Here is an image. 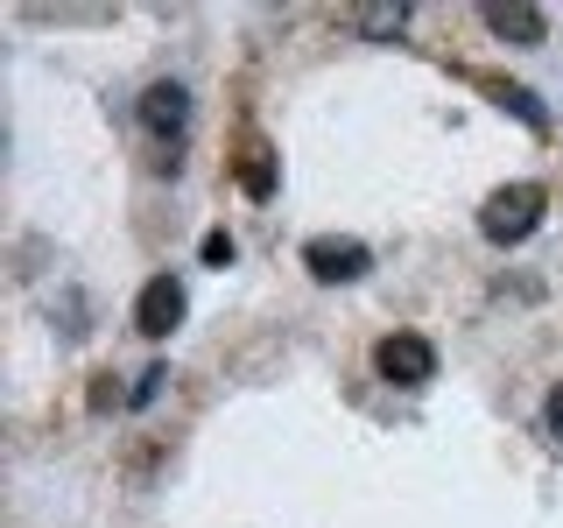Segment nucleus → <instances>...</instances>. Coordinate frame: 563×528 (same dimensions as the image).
I'll list each match as a JSON object with an SVG mask.
<instances>
[{"mask_svg":"<svg viewBox=\"0 0 563 528\" xmlns=\"http://www.w3.org/2000/svg\"><path fill=\"white\" fill-rule=\"evenodd\" d=\"M542 211H550V190H542V184H500V190L479 205V233H486L493 246H521V240L542 226Z\"/></svg>","mask_w":563,"mask_h":528,"instance_id":"f257e3e1","label":"nucleus"},{"mask_svg":"<svg viewBox=\"0 0 563 528\" xmlns=\"http://www.w3.org/2000/svg\"><path fill=\"white\" fill-rule=\"evenodd\" d=\"M374 366H380V381H395V387H430L437 381V345L422 339V331H387L374 345Z\"/></svg>","mask_w":563,"mask_h":528,"instance_id":"f03ea898","label":"nucleus"},{"mask_svg":"<svg viewBox=\"0 0 563 528\" xmlns=\"http://www.w3.org/2000/svg\"><path fill=\"white\" fill-rule=\"evenodd\" d=\"M184 310H190L184 282H176V275H148L141 296H134V331H141V339H169V331L184 324Z\"/></svg>","mask_w":563,"mask_h":528,"instance_id":"7ed1b4c3","label":"nucleus"},{"mask_svg":"<svg viewBox=\"0 0 563 528\" xmlns=\"http://www.w3.org/2000/svg\"><path fill=\"white\" fill-rule=\"evenodd\" d=\"M303 268H310L317 282H360L366 268H374V254H366L360 240H345V233H317V240L303 246Z\"/></svg>","mask_w":563,"mask_h":528,"instance_id":"20e7f679","label":"nucleus"},{"mask_svg":"<svg viewBox=\"0 0 563 528\" xmlns=\"http://www.w3.org/2000/svg\"><path fill=\"white\" fill-rule=\"evenodd\" d=\"M141 128H148L155 141H184V128H190V92L176 78H163V85H148V92H141Z\"/></svg>","mask_w":563,"mask_h":528,"instance_id":"39448f33","label":"nucleus"},{"mask_svg":"<svg viewBox=\"0 0 563 528\" xmlns=\"http://www.w3.org/2000/svg\"><path fill=\"white\" fill-rule=\"evenodd\" d=\"M479 14H486V29L500 35V43H515V50H536L542 35H550V14L528 8V0H493V8H479Z\"/></svg>","mask_w":563,"mask_h":528,"instance_id":"423d86ee","label":"nucleus"},{"mask_svg":"<svg viewBox=\"0 0 563 528\" xmlns=\"http://www.w3.org/2000/svg\"><path fill=\"white\" fill-rule=\"evenodd\" d=\"M472 85H479V92H486L493 106H500V113H515L528 134H542V128H550V113H542V99L528 92V85H515V78H493V70H472Z\"/></svg>","mask_w":563,"mask_h":528,"instance_id":"0eeeda50","label":"nucleus"},{"mask_svg":"<svg viewBox=\"0 0 563 528\" xmlns=\"http://www.w3.org/2000/svg\"><path fill=\"white\" fill-rule=\"evenodd\" d=\"M240 190L246 198H275V148L268 141H246L240 148Z\"/></svg>","mask_w":563,"mask_h":528,"instance_id":"6e6552de","label":"nucleus"},{"mask_svg":"<svg viewBox=\"0 0 563 528\" xmlns=\"http://www.w3.org/2000/svg\"><path fill=\"white\" fill-rule=\"evenodd\" d=\"M352 29H366V35H401V29H409V8H401V0H395V8H352Z\"/></svg>","mask_w":563,"mask_h":528,"instance_id":"1a4fd4ad","label":"nucleus"},{"mask_svg":"<svg viewBox=\"0 0 563 528\" xmlns=\"http://www.w3.org/2000/svg\"><path fill=\"white\" fill-rule=\"evenodd\" d=\"M163 381H169V366H148V374H141V381L128 387V402H134V409H148V402L163 395Z\"/></svg>","mask_w":563,"mask_h":528,"instance_id":"9d476101","label":"nucleus"},{"mask_svg":"<svg viewBox=\"0 0 563 528\" xmlns=\"http://www.w3.org/2000/svg\"><path fill=\"white\" fill-rule=\"evenodd\" d=\"M205 268H233V233H205Z\"/></svg>","mask_w":563,"mask_h":528,"instance_id":"9b49d317","label":"nucleus"},{"mask_svg":"<svg viewBox=\"0 0 563 528\" xmlns=\"http://www.w3.org/2000/svg\"><path fill=\"white\" fill-rule=\"evenodd\" d=\"M542 416H550V437H563V381L550 387V402H542Z\"/></svg>","mask_w":563,"mask_h":528,"instance_id":"f8f14e48","label":"nucleus"},{"mask_svg":"<svg viewBox=\"0 0 563 528\" xmlns=\"http://www.w3.org/2000/svg\"><path fill=\"white\" fill-rule=\"evenodd\" d=\"M113 402H120V387H113V374H99V381H92V409H113Z\"/></svg>","mask_w":563,"mask_h":528,"instance_id":"ddd939ff","label":"nucleus"}]
</instances>
